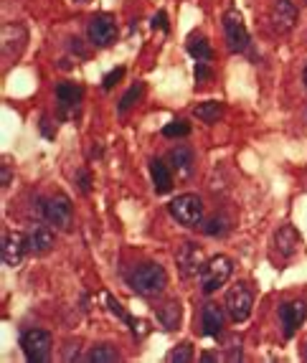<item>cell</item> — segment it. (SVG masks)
<instances>
[{
	"label": "cell",
	"instance_id": "cell-1",
	"mask_svg": "<svg viewBox=\"0 0 307 363\" xmlns=\"http://www.w3.org/2000/svg\"><path fill=\"white\" fill-rule=\"evenodd\" d=\"M127 282H130V287H133L135 292H140V295L155 297L168 287V274H165L163 267L155 264V262H145V264H138L133 272H130Z\"/></svg>",
	"mask_w": 307,
	"mask_h": 363
},
{
	"label": "cell",
	"instance_id": "cell-2",
	"mask_svg": "<svg viewBox=\"0 0 307 363\" xmlns=\"http://www.w3.org/2000/svg\"><path fill=\"white\" fill-rule=\"evenodd\" d=\"M170 216L183 226H199L203 218V201L196 194H183L170 201Z\"/></svg>",
	"mask_w": 307,
	"mask_h": 363
},
{
	"label": "cell",
	"instance_id": "cell-3",
	"mask_svg": "<svg viewBox=\"0 0 307 363\" xmlns=\"http://www.w3.org/2000/svg\"><path fill=\"white\" fill-rule=\"evenodd\" d=\"M231 272H234V264H231L229 257H213L211 262H206L203 272H201V287H203L206 295H211L218 287L226 285Z\"/></svg>",
	"mask_w": 307,
	"mask_h": 363
},
{
	"label": "cell",
	"instance_id": "cell-4",
	"mask_svg": "<svg viewBox=\"0 0 307 363\" xmlns=\"http://www.w3.org/2000/svg\"><path fill=\"white\" fill-rule=\"evenodd\" d=\"M51 335L46 330H26L23 338H21V348H23L26 358L30 363H46L48 356H51Z\"/></svg>",
	"mask_w": 307,
	"mask_h": 363
},
{
	"label": "cell",
	"instance_id": "cell-5",
	"mask_svg": "<svg viewBox=\"0 0 307 363\" xmlns=\"http://www.w3.org/2000/svg\"><path fill=\"white\" fill-rule=\"evenodd\" d=\"M223 33H226V43H229L231 51L241 54V51L249 49V30L239 11H234V8L226 11V16H223Z\"/></svg>",
	"mask_w": 307,
	"mask_h": 363
},
{
	"label": "cell",
	"instance_id": "cell-6",
	"mask_svg": "<svg viewBox=\"0 0 307 363\" xmlns=\"http://www.w3.org/2000/svg\"><path fill=\"white\" fill-rule=\"evenodd\" d=\"M43 216L56 229H64V231L72 229V221H74L72 201L67 196H54V199L43 201Z\"/></svg>",
	"mask_w": 307,
	"mask_h": 363
},
{
	"label": "cell",
	"instance_id": "cell-7",
	"mask_svg": "<svg viewBox=\"0 0 307 363\" xmlns=\"http://www.w3.org/2000/svg\"><path fill=\"white\" fill-rule=\"evenodd\" d=\"M252 308H254V297H252V290L247 285H236L229 290L226 295V313L234 323H244L252 315Z\"/></svg>",
	"mask_w": 307,
	"mask_h": 363
},
{
	"label": "cell",
	"instance_id": "cell-8",
	"mask_svg": "<svg viewBox=\"0 0 307 363\" xmlns=\"http://www.w3.org/2000/svg\"><path fill=\"white\" fill-rule=\"evenodd\" d=\"M269 23L277 33H289L297 23V8L292 0H274L269 13Z\"/></svg>",
	"mask_w": 307,
	"mask_h": 363
},
{
	"label": "cell",
	"instance_id": "cell-9",
	"mask_svg": "<svg viewBox=\"0 0 307 363\" xmlns=\"http://www.w3.org/2000/svg\"><path fill=\"white\" fill-rule=\"evenodd\" d=\"M175 259H178V269H181L183 277H196L199 272H203V267H206L203 252H201L196 244H183V247L178 249Z\"/></svg>",
	"mask_w": 307,
	"mask_h": 363
},
{
	"label": "cell",
	"instance_id": "cell-10",
	"mask_svg": "<svg viewBox=\"0 0 307 363\" xmlns=\"http://www.w3.org/2000/svg\"><path fill=\"white\" fill-rule=\"evenodd\" d=\"M86 33H89V41L94 46H109L117 38V23L112 21V16H94L89 21Z\"/></svg>",
	"mask_w": 307,
	"mask_h": 363
},
{
	"label": "cell",
	"instance_id": "cell-11",
	"mask_svg": "<svg viewBox=\"0 0 307 363\" xmlns=\"http://www.w3.org/2000/svg\"><path fill=\"white\" fill-rule=\"evenodd\" d=\"M26 252H28V244H26L23 234H16V231H8L3 236V247H0V255H3V264L8 267H18L23 262Z\"/></svg>",
	"mask_w": 307,
	"mask_h": 363
},
{
	"label": "cell",
	"instance_id": "cell-12",
	"mask_svg": "<svg viewBox=\"0 0 307 363\" xmlns=\"http://www.w3.org/2000/svg\"><path fill=\"white\" fill-rule=\"evenodd\" d=\"M305 315H307V305L302 300H289V303H284L279 308V320H282V330L287 338H292L297 333V328L302 325Z\"/></svg>",
	"mask_w": 307,
	"mask_h": 363
},
{
	"label": "cell",
	"instance_id": "cell-13",
	"mask_svg": "<svg viewBox=\"0 0 307 363\" xmlns=\"http://www.w3.org/2000/svg\"><path fill=\"white\" fill-rule=\"evenodd\" d=\"M26 244H28V252L30 255H46V252H51L56 244V234L48 226H30L28 234H26Z\"/></svg>",
	"mask_w": 307,
	"mask_h": 363
},
{
	"label": "cell",
	"instance_id": "cell-14",
	"mask_svg": "<svg viewBox=\"0 0 307 363\" xmlns=\"http://www.w3.org/2000/svg\"><path fill=\"white\" fill-rule=\"evenodd\" d=\"M201 325H203V335L208 338H218L223 330V310L218 305L208 303L201 313Z\"/></svg>",
	"mask_w": 307,
	"mask_h": 363
},
{
	"label": "cell",
	"instance_id": "cell-15",
	"mask_svg": "<svg viewBox=\"0 0 307 363\" xmlns=\"http://www.w3.org/2000/svg\"><path fill=\"white\" fill-rule=\"evenodd\" d=\"M82 86L77 84H59V89H56V97H59V107H61V115L69 117L74 112V109L79 107V102H82Z\"/></svg>",
	"mask_w": 307,
	"mask_h": 363
},
{
	"label": "cell",
	"instance_id": "cell-16",
	"mask_svg": "<svg viewBox=\"0 0 307 363\" xmlns=\"http://www.w3.org/2000/svg\"><path fill=\"white\" fill-rule=\"evenodd\" d=\"M168 165L178 173V178H188L193 170V152L188 147H173L168 152Z\"/></svg>",
	"mask_w": 307,
	"mask_h": 363
},
{
	"label": "cell",
	"instance_id": "cell-17",
	"mask_svg": "<svg viewBox=\"0 0 307 363\" xmlns=\"http://www.w3.org/2000/svg\"><path fill=\"white\" fill-rule=\"evenodd\" d=\"M150 176H152V183H155L157 194H168L170 188H173V176H170V168L163 163V160H152Z\"/></svg>",
	"mask_w": 307,
	"mask_h": 363
},
{
	"label": "cell",
	"instance_id": "cell-18",
	"mask_svg": "<svg viewBox=\"0 0 307 363\" xmlns=\"http://www.w3.org/2000/svg\"><path fill=\"white\" fill-rule=\"evenodd\" d=\"M277 247L279 252H282L284 257H292L300 249V236L295 234V229L292 226H287V229H282L277 234Z\"/></svg>",
	"mask_w": 307,
	"mask_h": 363
},
{
	"label": "cell",
	"instance_id": "cell-19",
	"mask_svg": "<svg viewBox=\"0 0 307 363\" xmlns=\"http://www.w3.org/2000/svg\"><path fill=\"white\" fill-rule=\"evenodd\" d=\"M86 361L89 363H115L120 361V353L112 348V345H94L89 351V356H86Z\"/></svg>",
	"mask_w": 307,
	"mask_h": 363
},
{
	"label": "cell",
	"instance_id": "cell-20",
	"mask_svg": "<svg viewBox=\"0 0 307 363\" xmlns=\"http://www.w3.org/2000/svg\"><path fill=\"white\" fill-rule=\"evenodd\" d=\"M193 115L199 117V120H203V122H216L218 117H221V102H203V104H199V107L193 109Z\"/></svg>",
	"mask_w": 307,
	"mask_h": 363
},
{
	"label": "cell",
	"instance_id": "cell-21",
	"mask_svg": "<svg viewBox=\"0 0 307 363\" xmlns=\"http://www.w3.org/2000/svg\"><path fill=\"white\" fill-rule=\"evenodd\" d=\"M188 54H191L196 61H211L213 51L206 38H191V43H188Z\"/></svg>",
	"mask_w": 307,
	"mask_h": 363
},
{
	"label": "cell",
	"instance_id": "cell-22",
	"mask_svg": "<svg viewBox=\"0 0 307 363\" xmlns=\"http://www.w3.org/2000/svg\"><path fill=\"white\" fill-rule=\"evenodd\" d=\"M157 318H160V323H163V325L170 330V328L178 325V318H181V308H178L175 303H168V305H163V308H160Z\"/></svg>",
	"mask_w": 307,
	"mask_h": 363
},
{
	"label": "cell",
	"instance_id": "cell-23",
	"mask_svg": "<svg viewBox=\"0 0 307 363\" xmlns=\"http://www.w3.org/2000/svg\"><path fill=\"white\" fill-rule=\"evenodd\" d=\"M193 358V348H191V343H181V345H175L173 351L168 353V361L170 363H188Z\"/></svg>",
	"mask_w": 307,
	"mask_h": 363
},
{
	"label": "cell",
	"instance_id": "cell-24",
	"mask_svg": "<svg viewBox=\"0 0 307 363\" xmlns=\"http://www.w3.org/2000/svg\"><path fill=\"white\" fill-rule=\"evenodd\" d=\"M188 133H191V128H188V122H183V120H175L163 128L165 138H186Z\"/></svg>",
	"mask_w": 307,
	"mask_h": 363
},
{
	"label": "cell",
	"instance_id": "cell-25",
	"mask_svg": "<svg viewBox=\"0 0 307 363\" xmlns=\"http://www.w3.org/2000/svg\"><path fill=\"white\" fill-rule=\"evenodd\" d=\"M143 97V84H135L133 89L127 91L125 97H122V102H120V112H127V109L133 107L135 102H138V99Z\"/></svg>",
	"mask_w": 307,
	"mask_h": 363
},
{
	"label": "cell",
	"instance_id": "cell-26",
	"mask_svg": "<svg viewBox=\"0 0 307 363\" xmlns=\"http://www.w3.org/2000/svg\"><path fill=\"white\" fill-rule=\"evenodd\" d=\"M122 74H125V69H122V67L112 69V72H109L107 77L102 79V86H104V89H112V86H115L117 82H120V79H122Z\"/></svg>",
	"mask_w": 307,
	"mask_h": 363
},
{
	"label": "cell",
	"instance_id": "cell-27",
	"mask_svg": "<svg viewBox=\"0 0 307 363\" xmlns=\"http://www.w3.org/2000/svg\"><path fill=\"white\" fill-rule=\"evenodd\" d=\"M203 231L206 234H221L223 231V221L221 218H211V221H206V226H203Z\"/></svg>",
	"mask_w": 307,
	"mask_h": 363
},
{
	"label": "cell",
	"instance_id": "cell-28",
	"mask_svg": "<svg viewBox=\"0 0 307 363\" xmlns=\"http://www.w3.org/2000/svg\"><path fill=\"white\" fill-rule=\"evenodd\" d=\"M196 79H199V82H203V79H208V69H206L203 64H201V61H199V67H196Z\"/></svg>",
	"mask_w": 307,
	"mask_h": 363
},
{
	"label": "cell",
	"instance_id": "cell-29",
	"mask_svg": "<svg viewBox=\"0 0 307 363\" xmlns=\"http://www.w3.org/2000/svg\"><path fill=\"white\" fill-rule=\"evenodd\" d=\"M152 26H155V28H168V23H165V13H160V16H155V18H152Z\"/></svg>",
	"mask_w": 307,
	"mask_h": 363
},
{
	"label": "cell",
	"instance_id": "cell-30",
	"mask_svg": "<svg viewBox=\"0 0 307 363\" xmlns=\"http://www.w3.org/2000/svg\"><path fill=\"white\" fill-rule=\"evenodd\" d=\"M201 361H216V356H211V353H203V356H201Z\"/></svg>",
	"mask_w": 307,
	"mask_h": 363
},
{
	"label": "cell",
	"instance_id": "cell-31",
	"mask_svg": "<svg viewBox=\"0 0 307 363\" xmlns=\"http://www.w3.org/2000/svg\"><path fill=\"white\" fill-rule=\"evenodd\" d=\"M302 79H305V86H307V67H305V77H302Z\"/></svg>",
	"mask_w": 307,
	"mask_h": 363
},
{
	"label": "cell",
	"instance_id": "cell-32",
	"mask_svg": "<svg viewBox=\"0 0 307 363\" xmlns=\"http://www.w3.org/2000/svg\"><path fill=\"white\" fill-rule=\"evenodd\" d=\"M77 3H84V0H77Z\"/></svg>",
	"mask_w": 307,
	"mask_h": 363
},
{
	"label": "cell",
	"instance_id": "cell-33",
	"mask_svg": "<svg viewBox=\"0 0 307 363\" xmlns=\"http://www.w3.org/2000/svg\"><path fill=\"white\" fill-rule=\"evenodd\" d=\"M305 3H307V0H305Z\"/></svg>",
	"mask_w": 307,
	"mask_h": 363
}]
</instances>
